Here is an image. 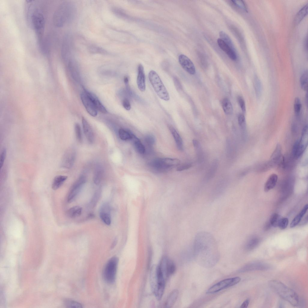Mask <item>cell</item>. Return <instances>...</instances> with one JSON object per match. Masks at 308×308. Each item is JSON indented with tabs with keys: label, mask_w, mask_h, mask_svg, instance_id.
I'll list each match as a JSON object with an SVG mask.
<instances>
[{
	"label": "cell",
	"mask_w": 308,
	"mask_h": 308,
	"mask_svg": "<svg viewBox=\"0 0 308 308\" xmlns=\"http://www.w3.org/2000/svg\"><path fill=\"white\" fill-rule=\"evenodd\" d=\"M149 81L158 97L165 101L170 100L169 94L159 76L153 70L150 71L148 74Z\"/></svg>",
	"instance_id": "5b68a950"
},
{
	"label": "cell",
	"mask_w": 308,
	"mask_h": 308,
	"mask_svg": "<svg viewBox=\"0 0 308 308\" xmlns=\"http://www.w3.org/2000/svg\"><path fill=\"white\" fill-rule=\"evenodd\" d=\"M67 177L64 175H59L56 176L54 178L52 184V188L54 190L59 188L66 180Z\"/></svg>",
	"instance_id": "4316f807"
},
{
	"label": "cell",
	"mask_w": 308,
	"mask_h": 308,
	"mask_svg": "<svg viewBox=\"0 0 308 308\" xmlns=\"http://www.w3.org/2000/svg\"><path fill=\"white\" fill-rule=\"evenodd\" d=\"M122 105L125 109L129 110L131 109V105L129 100L127 98L124 99L122 101Z\"/></svg>",
	"instance_id": "816d5d0a"
},
{
	"label": "cell",
	"mask_w": 308,
	"mask_h": 308,
	"mask_svg": "<svg viewBox=\"0 0 308 308\" xmlns=\"http://www.w3.org/2000/svg\"><path fill=\"white\" fill-rule=\"evenodd\" d=\"M179 294L178 290L175 289L172 291L168 296L165 303L166 308L171 307L177 299Z\"/></svg>",
	"instance_id": "cb8c5ba5"
},
{
	"label": "cell",
	"mask_w": 308,
	"mask_h": 308,
	"mask_svg": "<svg viewBox=\"0 0 308 308\" xmlns=\"http://www.w3.org/2000/svg\"><path fill=\"white\" fill-rule=\"evenodd\" d=\"M241 280V278L239 277H236L224 279L217 283L210 288L207 290L206 293L208 294L216 293L236 285L239 283Z\"/></svg>",
	"instance_id": "ba28073f"
},
{
	"label": "cell",
	"mask_w": 308,
	"mask_h": 308,
	"mask_svg": "<svg viewBox=\"0 0 308 308\" xmlns=\"http://www.w3.org/2000/svg\"><path fill=\"white\" fill-rule=\"evenodd\" d=\"M217 42L220 48L232 60H235L237 59L236 52L233 50L227 44L220 38L217 40Z\"/></svg>",
	"instance_id": "ac0fdd59"
},
{
	"label": "cell",
	"mask_w": 308,
	"mask_h": 308,
	"mask_svg": "<svg viewBox=\"0 0 308 308\" xmlns=\"http://www.w3.org/2000/svg\"><path fill=\"white\" fill-rule=\"evenodd\" d=\"M111 207L109 203H104L101 206L100 211V217L106 224L109 225L111 222Z\"/></svg>",
	"instance_id": "9a60e30c"
},
{
	"label": "cell",
	"mask_w": 308,
	"mask_h": 308,
	"mask_svg": "<svg viewBox=\"0 0 308 308\" xmlns=\"http://www.w3.org/2000/svg\"><path fill=\"white\" fill-rule=\"evenodd\" d=\"M137 83L139 90L142 92L144 91L146 88L145 76L144 67L141 64H139L138 67Z\"/></svg>",
	"instance_id": "2e32d148"
},
{
	"label": "cell",
	"mask_w": 308,
	"mask_h": 308,
	"mask_svg": "<svg viewBox=\"0 0 308 308\" xmlns=\"http://www.w3.org/2000/svg\"><path fill=\"white\" fill-rule=\"evenodd\" d=\"M124 82L127 90L128 92H129L130 90L129 85L128 79L127 76L125 77L124 78Z\"/></svg>",
	"instance_id": "db71d44e"
},
{
	"label": "cell",
	"mask_w": 308,
	"mask_h": 308,
	"mask_svg": "<svg viewBox=\"0 0 308 308\" xmlns=\"http://www.w3.org/2000/svg\"><path fill=\"white\" fill-rule=\"evenodd\" d=\"M270 288L279 297L294 306H297L299 298L297 293L281 282L276 280L268 282Z\"/></svg>",
	"instance_id": "7a4b0ae2"
},
{
	"label": "cell",
	"mask_w": 308,
	"mask_h": 308,
	"mask_svg": "<svg viewBox=\"0 0 308 308\" xmlns=\"http://www.w3.org/2000/svg\"><path fill=\"white\" fill-rule=\"evenodd\" d=\"M302 108V104L299 98L296 97L295 98L294 103V110L295 113L298 115L300 113Z\"/></svg>",
	"instance_id": "60d3db41"
},
{
	"label": "cell",
	"mask_w": 308,
	"mask_h": 308,
	"mask_svg": "<svg viewBox=\"0 0 308 308\" xmlns=\"http://www.w3.org/2000/svg\"><path fill=\"white\" fill-rule=\"evenodd\" d=\"M239 125L242 129H244L245 125V116L242 114L239 115L238 118Z\"/></svg>",
	"instance_id": "7dc6e473"
},
{
	"label": "cell",
	"mask_w": 308,
	"mask_h": 308,
	"mask_svg": "<svg viewBox=\"0 0 308 308\" xmlns=\"http://www.w3.org/2000/svg\"><path fill=\"white\" fill-rule=\"evenodd\" d=\"M307 70H305L300 76V82L301 88L305 91L307 89L308 74Z\"/></svg>",
	"instance_id": "d590c367"
},
{
	"label": "cell",
	"mask_w": 308,
	"mask_h": 308,
	"mask_svg": "<svg viewBox=\"0 0 308 308\" xmlns=\"http://www.w3.org/2000/svg\"><path fill=\"white\" fill-rule=\"evenodd\" d=\"M194 246L196 253L198 254H202L204 252L203 254H205L206 253L205 255L207 254L209 255L211 253L210 251H216V244L215 239L212 234L208 232L202 231L198 232L196 235Z\"/></svg>",
	"instance_id": "6da1fadb"
},
{
	"label": "cell",
	"mask_w": 308,
	"mask_h": 308,
	"mask_svg": "<svg viewBox=\"0 0 308 308\" xmlns=\"http://www.w3.org/2000/svg\"><path fill=\"white\" fill-rule=\"evenodd\" d=\"M217 162L216 160L214 161L212 164L211 167L210 168L209 173L207 176V179H209L213 177L215 174V172L217 167Z\"/></svg>",
	"instance_id": "b9f144b4"
},
{
	"label": "cell",
	"mask_w": 308,
	"mask_h": 308,
	"mask_svg": "<svg viewBox=\"0 0 308 308\" xmlns=\"http://www.w3.org/2000/svg\"><path fill=\"white\" fill-rule=\"evenodd\" d=\"M117 242V239L116 238L114 239L111 246V248H113L116 246Z\"/></svg>",
	"instance_id": "680465c9"
},
{
	"label": "cell",
	"mask_w": 308,
	"mask_h": 308,
	"mask_svg": "<svg viewBox=\"0 0 308 308\" xmlns=\"http://www.w3.org/2000/svg\"><path fill=\"white\" fill-rule=\"evenodd\" d=\"M86 181V177L81 176L74 184L68 194L67 201L71 203L73 201L80 192Z\"/></svg>",
	"instance_id": "9c48e42d"
},
{
	"label": "cell",
	"mask_w": 308,
	"mask_h": 308,
	"mask_svg": "<svg viewBox=\"0 0 308 308\" xmlns=\"http://www.w3.org/2000/svg\"><path fill=\"white\" fill-rule=\"evenodd\" d=\"M134 135L130 131L124 128H121L119 131V137L123 140H132Z\"/></svg>",
	"instance_id": "4dcf8cb0"
},
{
	"label": "cell",
	"mask_w": 308,
	"mask_h": 308,
	"mask_svg": "<svg viewBox=\"0 0 308 308\" xmlns=\"http://www.w3.org/2000/svg\"><path fill=\"white\" fill-rule=\"evenodd\" d=\"M249 302L250 301L249 299H246L242 303L240 307L242 308H246L249 305Z\"/></svg>",
	"instance_id": "11a10c76"
},
{
	"label": "cell",
	"mask_w": 308,
	"mask_h": 308,
	"mask_svg": "<svg viewBox=\"0 0 308 308\" xmlns=\"http://www.w3.org/2000/svg\"><path fill=\"white\" fill-rule=\"evenodd\" d=\"M101 193V189L99 188L94 193L91 200L90 204L91 206L93 208L96 205Z\"/></svg>",
	"instance_id": "8d00e7d4"
},
{
	"label": "cell",
	"mask_w": 308,
	"mask_h": 308,
	"mask_svg": "<svg viewBox=\"0 0 308 308\" xmlns=\"http://www.w3.org/2000/svg\"><path fill=\"white\" fill-rule=\"evenodd\" d=\"M84 91H85L91 98L97 110H99L104 114L107 113V111L106 109L95 95L85 89H84Z\"/></svg>",
	"instance_id": "44dd1931"
},
{
	"label": "cell",
	"mask_w": 308,
	"mask_h": 308,
	"mask_svg": "<svg viewBox=\"0 0 308 308\" xmlns=\"http://www.w3.org/2000/svg\"><path fill=\"white\" fill-rule=\"evenodd\" d=\"M288 223V220L287 218H281L280 219L278 226L281 229H284L287 226Z\"/></svg>",
	"instance_id": "f6af8a7d"
},
{
	"label": "cell",
	"mask_w": 308,
	"mask_h": 308,
	"mask_svg": "<svg viewBox=\"0 0 308 308\" xmlns=\"http://www.w3.org/2000/svg\"><path fill=\"white\" fill-rule=\"evenodd\" d=\"M176 266L174 262L168 258L167 263V273L168 277L173 274L176 270Z\"/></svg>",
	"instance_id": "ab89813d"
},
{
	"label": "cell",
	"mask_w": 308,
	"mask_h": 308,
	"mask_svg": "<svg viewBox=\"0 0 308 308\" xmlns=\"http://www.w3.org/2000/svg\"><path fill=\"white\" fill-rule=\"evenodd\" d=\"M232 3L236 6L242 9L245 11H247L246 5L242 1V0H232Z\"/></svg>",
	"instance_id": "bcb514c9"
},
{
	"label": "cell",
	"mask_w": 308,
	"mask_h": 308,
	"mask_svg": "<svg viewBox=\"0 0 308 308\" xmlns=\"http://www.w3.org/2000/svg\"><path fill=\"white\" fill-rule=\"evenodd\" d=\"M62 56L65 60L69 59L71 57L72 48V37L69 33L66 34L63 43Z\"/></svg>",
	"instance_id": "30bf717a"
},
{
	"label": "cell",
	"mask_w": 308,
	"mask_h": 308,
	"mask_svg": "<svg viewBox=\"0 0 308 308\" xmlns=\"http://www.w3.org/2000/svg\"><path fill=\"white\" fill-rule=\"evenodd\" d=\"M308 12V5L303 7L297 14L294 23L296 25L298 24L307 14Z\"/></svg>",
	"instance_id": "f1b7e54d"
},
{
	"label": "cell",
	"mask_w": 308,
	"mask_h": 308,
	"mask_svg": "<svg viewBox=\"0 0 308 308\" xmlns=\"http://www.w3.org/2000/svg\"><path fill=\"white\" fill-rule=\"evenodd\" d=\"M149 281L150 286L153 293L156 291L159 285L158 278L157 272V266L153 265L150 271Z\"/></svg>",
	"instance_id": "e0dca14e"
},
{
	"label": "cell",
	"mask_w": 308,
	"mask_h": 308,
	"mask_svg": "<svg viewBox=\"0 0 308 308\" xmlns=\"http://www.w3.org/2000/svg\"><path fill=\"white\" fill-rule=\"evenodd\" d=\"M89 51L91 53L93 54H108L107 51L105 49L95 45H92L89 48Z\"/></svg>",
	"instance_id": "f35d334b"
},
{
	"label": "cell",
	"mask_w": 308,
	"mask_h": 308,
	"mask_svg": "<svg viewBox=\"0 0 308 308\" xmlns=\"http://www.w3.org/2000/svg\"><path fill=\"white\" fill-rule=\"evenodd\" d=\"M168 128L174 139L178 149L180 150H182L183 148V142L180 135L172 126L169 125Z\"/></svg>",
	"instance_id": "603a6c76"
},
{
	"label": "cell",
	"mask_w": 308,
	"mask_h": 308,
	"mask_svg": "<svg viewBox=\"0 0 308 308\" xmlns=\"http://www.w3.org/2000/svg\"><path fill=\"white\" fill-rule=\"evenodd\" d=\"M180 160L171 158H162L155 159L149 163L152 168L158 171H165L178 165Z\"/></svg>",
	"instance_id": "8992f818"
},
{
	"label": "cell",
	"mask_w": 308,
	"mask_h": 308,
	"mask_svg": "<svg viewBox=\"0 0 308 308\" xmlns=\"http://www.w3.org/2000/svg\"><path fill=\"white\" fill-rule=\"evenodd\" d=\"M103 173V169L102 166L97 165L95 169L93 178L94 182L95 184L98 185L100 183Z\"/></svg>",
	"instance_id": "d4e9b609"
},
{
	"label": "cell",
	"mask_w": 308,
	"mask_h": 308,
	"mask_svg": "<svg viewBox=\"0 0 308 308\" xmlns=\"http://www.w3.org/2000/svg\"><path fill=\"white\" fill-rule=\"evenodd\" d=\"M82 208L79 206L72 207L67 211V215L71 218H75L80 216L82 213Z\"/></svg>",
	"instance_id": "83f0119b"
},
{
	"label": "cell",
	"mask_w": 308,
	"mask_h": 308,
	"mask_svg": "<svg viewBox=\"0 0 308 308\" xmlns=\"http://www.w3.org/2000/svg\"><path fill=\"white\" fill-rule=\"evenodd\" d=\"M192 143L194 147L196 149L200 147V146L199 142L196 140L193 139L192 140Z\"/></svg>",
	"instance_id": "9f6ffc18"
},
{
	"label": "cell",
	"mask_w": 308,
	"mask_h": 308,
	"mask_svg": "<svg viewBox=\"0 0 308 308\" xmlns=\"http://www.w3.org/2000/svg\"><path fill=\"white\" fill-rule=\"evenodd\" d=\"M219 35L220 38L227 44L233 50L236 51L233 44L232 41L228 35L223 31L220 32Z\"/></svg>",
	"instance_id": "e575fe53"
},
{
	"label": "cell",
	"mask_w": 308,
	"mask_h": 308,
	"mask_svg": "<svg viewBox=\"0 0 308 308\" xmlns=\"http://www.w3.org/2000/svg\"><path fill=\"white\" fill-rule=\"evenodd\" d=\"M270 222H267L265 225L264 227V229L265 231H267L270 229L271 226Z\"/></svg>",
	"instance_id": "6f0895ef"
},
{
	"label": "cell",
	"mask_w": 308,
	"mask_h": 308,
	"mask_svg": "<svg viewBox=\"0 0 308 308\" xmlns=\"http://www.w3.org/2000/svg\"><path fill=\"white\" fill-rule=\"evenodd\" d=\"M145 139L146 142L149 145H153L155 142V139L154 137L151 134L146 135L145 137Z\"/></svg>",
	"instance_id": "c3c4849f"
},
{
	"label": "cell",
	"mask_w": 308,
	"mask_h": 308,
	"mask_svg": "<svg viewBox=\"0 0 308 308\" xmlns=\"http://www.w3.org/2000/svg\"><path fill=\"white\" fill-rule=\"evenodd\" d=\"M82 121L84 134L88 142L92 143L94 140L93 130L88 122L84 117L82 118Z\"/></svg>",
	"instance_id": "d6986e66"
},
{
	"label": "cell",
	"mask_w": 308,
	"mask_h": 308,
	"mask_svg": "<svg viewBox=\"0 0 308 308\" xmlns=\"http://www.w3.org/2000/svg\"><path fill=\"white\" fill-rule=\"evenodd\" d=\"M118 261L117 257H112L108 260L105 266L103 276L105 281L108 283L112 284L115 281Z\"/></svg>",
	"instance_id": "52a82bcc"
},
{
	"label": "cell",
	"mask_w": 308,
	"mask_h": 308,
	"mask_svg": "<svg viewBox=\"0 0 308 308\" xmlns=\"http://www.w3.org/2000/svg\"><path fill=\"white\" fill-rule=\"evenodd\" d=\"M76 12V7L73 3L66 2L62 3L54 15V24L61 27L72 22L75 17Z\"/></svg>",
	"instance_id": "3957f363"
},
{
	"label": "cell",
	"mask_w": 308,
	"mask_h": 308,
	"mask_svg": "<svg viewBox=\"0 0 308 308\" xmlns=\"http://www.w3.org/2000/svg\"><path fill=\"white\" fill-rule=\"evenodd\" d=\"M260 242L259 239L254 237L250 239L245 244V248L247 250H251L256 248Z\"/></svg>",
	"instance_id": "836d02e7"
},
{
	"label": "cell",
	"mask_w": 308,
	"mask_h": 308,
	"mask_svg": "<svg viewBox=\"0 0 308 308\" xmlns=\"http://www.w3.org/2000/svg\"><path fill=\"white\" fill-rule=\"evenodd\" d=\"M281 218L280 215L275 213L271 216L269 222L272 226L276 227L278 226L279 221Z\"/></svg>",
	"instance_id": "74e56055"
},
{
	"label": "cell",
	"mask_w": 308,
	"mask_h": 308,
	"mask_svg": "<svg viewBox=\"0 0 308 308\" xmlns=\"http://www.w3.org/2000/svg\"><path fill=\"white\" fill-rule=\"evenodd\" d=\"M307 146L302 143L300 139L297 140L294 144L292 148V154L296 159L300 157Z\"/></svg>",
	"instance_id": "ffe728a7"
},
{
	"label": "cell",
	"mask_w": 308,
	"mask_h": 308,
	"mask_svg": "<svg viewBox=\"0 0 308 308\" xmlns=\"http://www.w3.org/2000/svg\"><path fill=\"white\" fill-rule=\"evenodd\" d=\"M30 22L36 34L39 43L41 44L45 27V20L43 14L38 9L32 8L28 6Z\"/></svg>",
	"instance_id": "277c9868"
},
{
	"label": "cell",
	"mask_w": 308,
	"mask_h": 308,
	"mask_svg": "<svg viewBox=\"0 0 308 308\" xmlns=\"http://www.w3.org/2000/svg\"><path fill=\"white\" fill-rule=\"evenodd\" d=\"M75 130L77 140L79 142H82V133L81 127L79 124L76 123L75 124Z\"/></svg>",
	"instance_id": "7bdbcfd3"
},
{
	"label": "cell",
	"mask_w": 308,
	"mask_h": 308,
	"mask_svg": "<svg viewBox=\"0 0 308 308\" xmlns=\"http://www.w3.org/2000/svg\"><path fill=\"white\" fill-rule=\"evenodd\" d=\"M132 140L133 141L135 149L137 152L141 154H144L145 152V147L140 140L134 135Z\"/></svg>",
	"instance_id": "1f68e13d"
},
{
	"label": "cell",
	"mask_w": 308,
	"mask_h": 308,
	"mask_svg": "<svg viewBox=\"0 0 308 308\" xmlns=\"http://www.w3.org/2000/svg\"><path fill=\"white\" fill-rule=\"evenodd\" d=\"M308 209V205H306L301 211L293 219L291 223L290 226L291 228L295 227L300 221L302 217L306 214Z\"/></svg>",
	"instance_id": "484cf974"
},
{
	"label": "cell",
	"mask_w": 308,
	"mask_h": 308,
	"mask_svg": "<svg viewBox=\"0 0 308 308\" xmlns=\"http://www.w3.org/2000/svg\"><path fill=\"white\" fill-rule=\"evenodd\" d=\"M76 157L75 150L72 148L68 149L63 155L61 160V166L64 168H69L73 166Z\"/></svg>",
	"instance_id": "7c38bea8"
},
{
	"label": "cell",
	"mask_w": 308,
	"mask_h": 308,
	"mask_svg": "<svg viewBox=\"0 0 308 308\" xmlns=\"http://www.w3.org/2000/svg\"><path fill=\"white\" fill-rule=\"evenodd\" d=\"M191 166V164H184L178 167L177 170L178 171H181L189 169Z\"/></svg>",
	"instance_id": "f5cc1de1"
},
{
	"label": "cell",
	"mask_w": 308,
	"mask_h": 308,
	"mask_svg": "<svg viewBox=\"0 0 308 308\" xmlns=\"http://www.w3.org/2000/svg\"><path fill=\"white\" fill-rule=\"evenodd\" d=\"M307 97H308L307 94V93L306 94V95H305V103H306V104L307 105Z\"/></svg>",
	"instance_id": "91938a15"
},
{
	"label": "cell",
	"mask_w": 308,
	"mask_h": 308,
	"mask_svg": "<svg viewBox=\"0 0 308 308\" xmlns=\"http://www.w3.org/2000/svg\"><path fill=\"white\" fill-rule=\"evenodd\" d=\"M278 178L277 175L275 174H273L269 177L264 185V189L265 192L269 191L275 187Z\"/></svg>",
	"instance_id": "7402d4cb"
},
{
	"label": "cell",
	"mask_w": 308,
	"mask_h": 308,
	"mask_svg": "<svg viewBox=\"0 0 308 308\" xmlns=\"http://www.w3.org/2000/svg\"><path fill=\"white\" fill-rule=\"evenodd\" d=\"M270 265L267 263L255 262L245 265L239 270L240 272H246L256 270H266L270 269Z\"/></svg>",
	"instance_id": "4fadbf2b"
},
{
	"label": "cell",
	"mask_w": 308,
	"mask_h": 308,
	"mask_svg": "<svg viewBox=\"0 0 308 308\" xmlns=\"http://www.w3.org/2000/svg\"><path fill=\"white\" fill-rule=\"evenodd\" d=\"M282 155V148L279 144L276 145V148L272 154L270 159L271 161L274 162L278 161L280 159Z\"/></svg>",
	"instance_id": "d6a6232c"
},
{
	"label": "cell",
	"mask_w": 308,
	"mask_h": 308,
	"mask_svg": "<svg viewBox=\"0 0 308 308\" xmlns=\"http://www.w3.org/2000/svg\"><path fill=\"white\" fill-rule=\"evenodd\" d=\"M6 155V150L3 148L1 152L0 156V166L1 169L3 166Z\"/></svg>",
	"instance_id": "681fc988"
},
{
	"label": "cell",
	"mask_w": 308,
	"mask_h": 308,
	"mask_svg": "<svg viewBox=\"0 0 308 308\" xmlns=\"http://www.w3.org/2000/svg\"><path fill=\"white\" fill-rule=\"evenodd\" d=\"M81 98L87 112L93 117L96 116L97 114V110L92 100L85 91L81 93Z\"/></svg>",
	"instance_id": "8fae6325"
},
{
	"label": "cell",
	"mask_w": 308,
	"mask_h": 308,
	"mask_svg": "<svg viewBox=\"0 0 308 308\" xmlns=\"http://www.w3.org/2000/svg\"><path fill=\"white\" fill-rule=\"evenodd\" d=\"M66 305L68 307L82 308V305L75 301L70 300H66L65 302Z\"/></svg>",
	"instance_id": "ee69618b"
},
{
	"label": "cell",
	"mask_w": 308,
	"mask_h": 308,
	"mask_svg": "<svg viewBox=\"0 0 308 308\" xmlns=\"http://www.w3.org/2000/svg\"><path fill=\"white\" fill-rule=\"evenodd\" d=\"M222 105L225 113L230 115L233 112V108L230 101L227 98H224L222 100Z\"/></svg>",
	"instance_id": "f546056e"
},
{
	"label": "cell",
	"mask_w": 308,
	"mask_h": 308,
	"mask_svg": "<svg viewBox=\"0 0 308 308\" xmlns=\"http://www.w3.org/2000/svg\"><path fill=\"white\" fill-rule=\"evenodd\" d=\"M179 62L183 68L191 75L196 72L195 66L191 60L186 56L180 54L178 57Z\"/></svg>",
	"instance_id": "5bb4252c"
},
{
	"label": "cell",
	"mask_w": 308,
	"mask_h": 308,
	"mask_svg": "<svg viewBox=\"0 0 308 308\" xmlns=\"http://www.w3.org/2000/svg\"><path fill=\"white\" fill-rule=\"evenodd\" d=\"M238 101L242 111L245 112L246 111V107L244 100L241 97L239 96L238 97Z\"/></svg>",
	"instance_id": "f907efd6"
}]
</instances>
